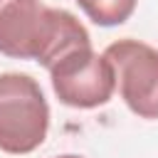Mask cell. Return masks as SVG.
<instances>
[{
  "label": "cell",
  "mask_w": 158,
  "mask_h": 158,
  "mask_svg": "<svg viewBox=\"0 0 158 158\" xmlns=\"http://www.w3.org/2000/svg\"><path fill=\"white\" fill-rule=\"evenodd\" d=\"M91 44L86 27L42 0H0V54L35 59L49 69L62 54Z\"/></svg>",
  "instance_id": "6da1fadb"
},
{
  "label": "cell",
  "mask_w": 158,
  "mask_h": 158,
  "mask_svg": "<svg viewBox=\"0 0 158 158\" xmlns=\"http://www.w3.org/2000/svg\"><path fill=\"white\" fill-rule=\"evenodd\" d=\"M49 131V104L30 74H0V151L25 156L40 148Z\"/></svg>",
  "instance_id": "7a4b0ae2"
},
{
  "label": "cell",
  "mask_w": 158,
  "mask_h": 158,
  "mask_svg": "<svg viewBox=\"0 0 158 158\" xmlns=\"http://www.w3.org/2000/svg\"><path fill=\"white\" fill-rule=\"evenodd\" d=\"M47 72L57 99L72 109L104 106L116 89V77L109 59L96 54L91 44L62 54Z\"/></svg>",
  "instance_id": "3957f363"
},
{
  "label": "cell",
  "mask_w": 158,
  "mask_h": 158,
  "mask_svg": "<svg viewBox=\"0 0 158 158\" xmlns=\"http://www.w3.org/2000/svg\"><path fill=\"white\" fill-rule=\"evenodd\" d=\"M123 104L138 118H158V49L141 40H116L104 49Z\"/></svg>",
  "instance_id": "277c9868"
},
{
  "label": "cell",
  "mask_w": 158,
  "mask_h": 158,
  "mask_svg": "<svg viewBox=\"0 0 158 158\" xmlns=\"http://www.w3.org/2000/svg\"><path fill=\"white\" fill-rule=\"evenodd\" d=\"M136 2L138 0H77L81 12L99 27L123 25L133 15Z\"/></svg>",
  "instance_id": "5b68a950"
},
{
  "label": "cell",
  "mask_w": 158,
  "mask_h": 158,
  "mask_svg": "<svg viewBox=\"0 0 158 158\" xmlns=\"http://www.w3.org/2000/svg\"><path fill=\"white\" fill-rule=\"evenodd\" d=\"M54 158H81V156H74V153H64V156H54Z\"/></svg>",
  "instance_id": "8992f818"
}]
</instances>
